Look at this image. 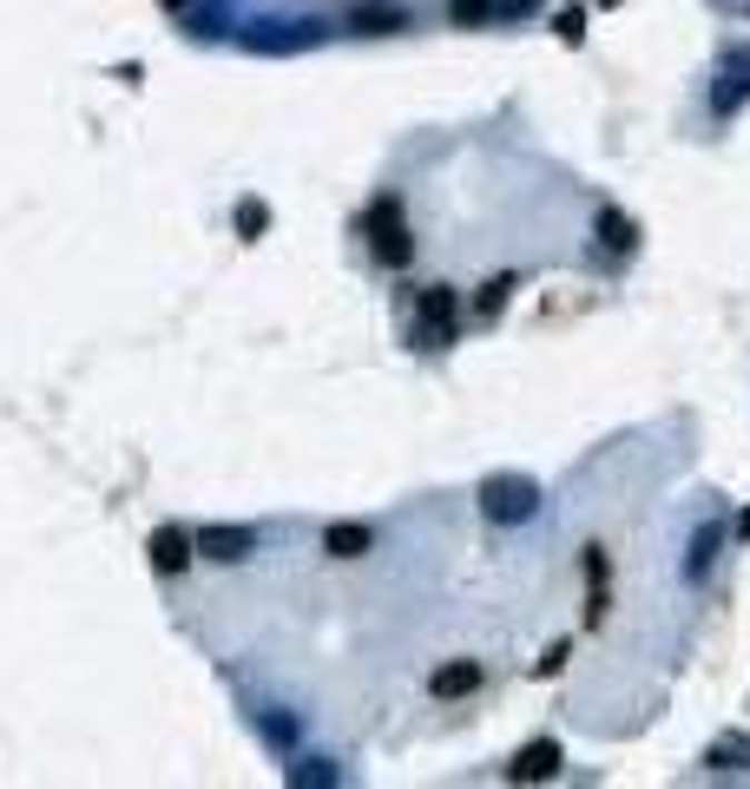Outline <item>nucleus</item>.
I'll return each instance as SVG.
<instances>
[{"instance_id":"obj_1","label":"nucleus","mask_w":750,"mask_h":789,"mask_svg":"<svg viewBox=\"0 0 750 789\" xmlns=\"http://www.w3.org/2000/svg\"><path fill=\"white\" fill-rule=\"evenodd\" d=\"M363 230H369V250H375V264L402 270V264L415 257V244H408V224H402V205H395V198H375V205H369V217H363Z\"/></svg>"},{"instance_id":"obj_2","label":"nucleus","mask_w":750,"mask_h":789,"mask_svg":"<svg viewBox=\"0 0 750 789\" xmlns=\"http://www.w3.org/2000/svg\"><path fill=\"white\" fill-rule=\"evenodd\" d=\"M481 506H487V520L521 526V520L540 513V487H533L526 474H494V481H481Z\"/></svg>"},{"instance_id":"obj_3","label":"nucleus","mask_w":750,"mask_h":789,"mask_svg":"<svg viewBox=\"0 0 750 789\" xmlns=\"http://www.w3.org/2000/svg\"><path fill=\"white\" fill-rule=\"evenodd\" d=\"M454 343V289L428 284L415 296V349H442Z\"/></svg>"},{"instance_id":"obj_4","label":"nucleus","mask_w":750,"mask_h":789,"mask_svg":"<svg viewBox=\"0 0 750 789\" xmlns=\"http://www.w3.org/2000/svg\"><path fill=\"white\" fill-rule=\"evenodd\" d=\"M560 763H566V757H560V743H553V737H533L521 757L507 763V783H553V777H560Z\"/></svg>"},{"instance_id":"obj_5","label":"nucleus","mask_w":750,"mask_h":789,"mask_svg":"<svg viewBox=\"0 0 750 789\" xmlns=\"http://www.w3.org/2000/svg\"><path fill=\"white\" fill-rule=\"evenodd\" d=\"M191 546H198L205 560H225V566H237V560H250V553H257V533H250V526H205V533H191Z\"/></svg>"},{"instance_id":"obj_6","label":"nucleus","mask_w":750,"mask_h":789,"mask_svg":"<svg viewBox=\"0 0 750 789\" xmlns=\"http://www.w3.org/2000/svg\"><path fill=\"white\" fill-rule=\"evenodd\" d=\"M146 553H151V573H158V579H178L185 566H191V553H198V546H191V533H185V526H158Z\"/></svg>"},{"instance_id":"obj_7","label":"nucleus","mask_w":750,"mask_h":789,"mask_svg":"<svg viewBox=\"0 0 750 789\" xmlns=\"http://www.w3.org/2000/svg\"><path fill=\"white\" fill-rule=\"evenodd\" d=\"M369 546H375V533L356 526V520H336V526L323 533V553H329V560H363Z\"/></svg>"},{"instance_id":"obj_8","label":"nucleus","mask_w":750,"mask_h":789,"mask_svg":"<svg viewBox=\"0 0 750 789\" xmlns=\"http://www.w3.org/2000/svg\"><path fill=\"white\" fill-rule=\"evenodd\" d=\"M428 691H435V698H467V691H481V664H474V658L442 664V671L428 678Z\"/></svg>"},{"instance_id":"obj_9","label":"nucleus","mask_w":750,"mask_h":789,"mask_svg":"<svg viewBox=\"0 0 750 789\" xmlns=\"http://www.w3.org/2000/svg\"><path fill=\"white\" fill-rule=\"evenodd\" d=\"M349 27H356V33H402V27H408V7H356Z\"/></svg>"},{"instance_id":"obj_10","label":"nucleus","mask_w":750,"mask_h":789,"mask_svg":"<svg viewBox=\"0 0 750 789\" xmlns=\"http://www.w3.org/2000/svg\"><path fill=\"white\" fill-rule=\"evenodd\" d=\"M448 20L454 27H487V20H501V0H448Z\"/></svg>"},{"instance_id":"obj_11","label":"nucleus","mask_w":750,"mask_h":789,"mask_svg":"<svg viewBox=\"0 0 750 789\" xmlns=\"http://www.w3.org/2000/svg\"><path fill=\"white\" fill-rule=\"evenodd\" d=\"M718 560V526H704L698 540H691V560H684V579H704V566Z\"/></svg>"},{"instance_id":"obj_12","label":"nucleus","mask_w":750,"mask_h":789,"mask_svg":"<svg viewBox=\"0 0 750 789\" xmlns=\"http://www.w3.org/2000/svg\"><path fill=\"white\" fill-rule=\"evenodd\" d=\"M507 289H514V277H487V284H481V296H474V303H481V316H501V309H507Z\"/></svg>"},{"instance_id":"obj_13","label":"nucleus","mask_w":750,"mask_h":789,"mask_svg":"<svg viewBox=\"0 0 750 789\" xmlns=\"http://www.w3.org/2000/svg\"><path fill=\"white\" fill-rule=\"evenodd\" d=\"M600 237H612V250H632V244H639V230L619 211H600Z\"/></svg>"},{"instance_id":"obj_14","label":"nucleus","mask_w":750,"mask_h":789,"mask_svg":"<svg viewBox=\"0 0 750 789\" xmlns=\"http://www.w3.org/2000/svg\"><path fill=\"white\" fill-rule=\"evenodd\" d=\"M553 27H560V40H566V47H580V40H586V13H580V7H560V13H553Z\"/></svg>"},{"instance_id":"obj_15","label":"nucleus","mask_w":750,"mask_h":789,"mask_svg":"<svg viewBox=\"0 0 750 789\" xmlns=\"http://www.w3.org/2000/svg\"><path fill=\"white\" fill-rule=\"evenodd\" d=\"M264 224H270V211H264L257 198H244V205H237V230H244V237H257Z\"/></svg>"},{"instance_id":"obj_16","label":"nucleus","mask_w":750,"mask_h":789,"mask_svg":"<svg viewBox=\"0 0 750 789\" xmlns=\"http://www.w3.org/2000/svg\"><path fill=\"white\" fill-rule=\"evenodd\" d=\"M290 783H336V770H329L323 757H309L303 770H290Z\"/></svg>"},{"instance_id":"obj_17","label":"nucleus","mask_w":750,"mask_h":789,"mask_svg":"<svg viewBox=\"0 0 750 789\" xmlns=\"http://www.w3.org/2000/svg\"><path fill=\"white\" fill-rule=\"evenodd\" d=\"M566 671V645H546V658L533 664V678H560Z\"/></svg>"},{"instance_id":"obj_18","label":"nucleus","mask_w":750,"mask_h":789,"mask_svg":"<svg viewBox=\"0 0 750 789\" xmlns=\"http://www.w3.org/2000/svg\"><path fill=\"white\" fill-rule=\"evenodd\" d=\"M711 763H718V770H738V763H750V743H724V750H711Z\"/></svg>"},{"instance_id":"obj_19","label":"nucleus","mask_w":750,"mask_h":789,"mask_svg":"<svg viewBox=\"0 0 750 789\" xmlns=\"http://www.w3.org/2000/svg\"><path fill=\"white\" fill-rule=\"evenodd\" d=\"M586 625H605V585L593 579V592H586Z\"/></svg>"},{"instance_id":"obj_20","label":"nucleus","mask_w":750,"mask_h":789,"mask_svg":"<svg viewBox=\"0 0 750 789\" xmlns=\"http://www.w3.org/2000/svg\"><path fill=\"white\" fill-rule=\"evenodd\" d=\"M586 579H605V546H586Z\"/></svg>"},{"instance_id":"obj_21","label":"nucleus","mask_w":750,"mask_h":789,"mask_svg":"<svg viewBox=\"0 0 750 789\" xmlns=\"http://www.w3.org/2000/svg\"><path fill=\"white\" fill-rule=\"evenodd\" d=\"M540 0H501V20H514V13H533Z\"/></svg>"},{"instance_id":"obj_22","label":"nucleus","mask_w":750,"mask_h":789,"mask_svg":"<svg viewBox=\"0 0 750 789\" xmlns=\"http://www.w3.org/2000/svg\"><path fill=\"white\" fill-rule=\"evenodd\" d=\"M158 7H185V0H158Z\"/></svg>"},{"instance_id":"obj_23","label":"nucleus","mask_w":750,"mask_h":789,"mask_svg":"<svg viewBox=\"0 0 750 789\" xmlns=\"http://www.w3.org/2000/svg\"><path fill=\"white\" fill-rule=\"evenodd\" d=\"M600 7H619V0H600Z\"/></svg>"}]
</instances>
